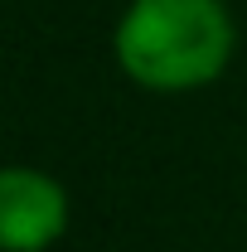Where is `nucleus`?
Wrapping results in <instances>:
<instances>
[{
	"mask_svg": "<svg viewBox=\"0 0 247 252\" xmlns=\"http://www.w3.org/2000/svg\"><path fill=\"white\" fill-rule=\"evenodd\" d=\"M68 228V189L34 165H0V252H49Z\"/></svg>",
	"mask_w": 247,
	"mask_h": 252,
	"instance_id": "obj_2",
	"label": "nucleus"
},
{
	"mask_svg": "<svg viewBox=\"0 0 247 252\" xmlns=\"http://www.w3.org/2000/svg\"><path fill=\"white\" fill-rule=\"evenodd\" d=\"M238 49L223 0H131L112 30L117 68L146 93H199L218 83Z\"/></svg>",
	"mask_w": 247,
	"mask_h": 252,
	"instance_id": "obj_1",
	"label": "nucleus"
}]
</instances>
